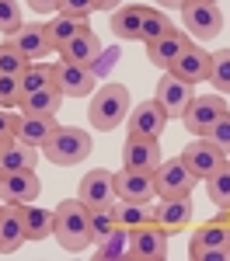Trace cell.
I'll return each instance as SVG.
<instances>
[{
    "instance_id": "6da1fadb",
    "label": "cell",
    "mask_w": 230,
    "mask_h": 261,
    "mask_svg": "<svg viewBox=\"0 0 230 261\" xmlns=\"http://www.w3.org/2000/svg\"><path fill=\"white\" fill-rule=\"evenodd\" d=\"M129 108L133 101H129L125 84H98V91L91 94V105H87V122L94 133H112L125 122Z\"/></svg>"
},
{
    "instance_id": "7a4b0ae2",
    "label": "cell",
    "mask_w": 230,
    "mask_h": 261,
    "mask_svg": "<svg viewBox=\"0 0 230 261\" xmlns=\"http://www.w3.org/2000/svg\"><path fill=\"white\" fill-rule=\"evenodd\" d=\"M56 226L53 237L60 241L63 251H87L91 247V209L81 199H63L56 209Z\"/></svg>"
},
{
    "instance_id": "3957f363",
    "label": "cell",
    "mask_w": 230,
    "mask_h": 261,
    "mask_svg": "<svg viewBox=\"0 0 230 261\" xmlns=\"http://www.w3.org/2000/svg\"><path fill=\"white\" fill-rule=\"evenodd\" d=\"M91 150H94V143L87 136V129H77V125H60L56 129V136L42 146V157L49 164H56V167H77L91 157Z\"/></svg>"
},
{
    "instance_id": "277c9868",
    "label": "cell",
    "mask_w": 230,
    "mask_h": 261,
    "mask_svg": "<svg viewBox=\"0 0 230 261\" xmlns=\"http://www.w3.org/2000/svg\"><path fill=\"white\" fill-rule=\"evenodd\" d=\"M182 24L188 28L192 42H209L223 32V14L213 0H188L182 7Z\"/></svg>"
},
{
    "instance_id": "5b68a950",
    "label": "cell",
    "mask_w": 230,
    "mask_h": 261,
    "mask_svg": "<svg viewBox=\"0 0 230 261\" xmlns=\"http://www.w3.org/2000/svg\"><path fill=\"white\" fill-rule=\"evenodd\" d=\"M227 112L230 108H227V98H223V94H199V98H192V105L185 108L182 122H185L188 136H206Z\"/></svg>"
},
{
    "instance_id": "8992f818",
    "label": "cell",
    "mask_w": 230,
    "mask_h": 261,
    "mask_svg": "<svg viewBox=\"0 0 230 261\" xmlns=\"http://www.w3.org/2000/svg\"><path fill=\"white\" fill-rule=\"evenodd\" d=\"M167 241H171V233H167L161 223H146V226H136V230H129V258L136 261H164L167 258Z\"/></svg>"
},
{
    "instance_id": "52a82bcc",
    "label": "cell",
    "mask_w": 230,
    "mask_h": 261,
    "mask_svg": "<svg viewBox=\"0 0 230 261\" xmlns=\"http://www.w3.org/2000/svg\"><path fill=\"white\" fill-rule=\"evenodd\" d=\"M154 188H157V199L192 195V192H195V174L182 164V157H171V161L157 164V171H154Z\"/></svg>"
},
{
    "instance_id": "ba28073f",
    "label": "cell",
    "mask_w": 230,
    "mask_h": 261,
    "mask_svg": "<svg viewBox=\"0 0 230 261\" xmlns=\"http://www.w3.org/2000/svg\"><path fill=\"white\" fill-rule=\"evenodd\" d=\"M53 73H56V87L63 91V98H91L98 91L91 66H81V63H70L60 56L53 63Z\"/></svg>"
},
{
    "instance_id": "9c48e42d",
    "label": "cell",
    "mask_w": 230,
    "mask_h": 261,
    "mask_svg": "<svg viewBox=\"0 0 230 261\" xmlns=\"http://www.w3.org/2000/svg\"><path fill=\"white\" fill-rule=\"evenodd\" d=\"M192 84L182 81L178 73H171V70H164V77L157 81V91H154V101L164 108L167 119H182L185 115V108L192 105Z\"/></svg>"
},
{
    "instance_id": "30bf717a",
    "label": "cell",
    "mask_w": 230,
    "mask_h": 261,
    "mask_svg": "<svg viewBox=\"0 0 230 261\" xmlns=\"http://www.w3.org/2000/svg\"><path fill=\"white\" fill-rule=\"evenodd\" d=\"M77 199L87 205V209H105V205H115V174L105 171V167H94L87 171L77 185Z\"/></svg>"
},
{
    "instance_id": "8fae6325",
    "label": "cell",
    "mask_w": 230,
    "mask_h": 261,
    "mask_svg": "<svg viewBox=\"0 0 230 261\" xmlns=\"http://www.w3.org/2000/svg\"><path fill=\"white\" fill-rule=\"evenodd\" d=\"M42 195V181L35 171H0V202L28 205Z\"/></svg>"
},
{
    "instance_id": "7c38bea8",
    "label": "cell",
    "mask_w": 230,
    "mask_h": 261,
    "mask_svg": "<svg viewBox=\"0 0 230 261\" xmlns=\"http://www.w3.org/2000/svg\"><path fill=\"white\" fill-rule=\"evenodd\" d=\"M164 125H167V115H164V108H161L154 98L133 105L129 115H125V129H129V136H150V140H161Z\"/></svg>"
},
{
    "instance_id": "4fadbf2b",
    "label": "cell",
    "mask_w": 230,
    "mask_h": 261,
    "mask_svg": "<svg viewBox=\"0 0 230 261\" xmlns=\"http://www.w3.org/2000/svg\"><path fill=\"white\" fill-rule=\"evenodd\" d=\"M161 161H164V157H161V143L157 140H150V136H125V143H122V167L154 174Z\"/></svg>"
},
{
    "instance_id": "5bb4252c",
    "label": "cell",
    "mask_w": 230,
    "mask_h": 261,
    "mask_svg": "<svg viewBox=\"0 0 230 261\" xmlns=\"http://www.w3.org/2000/svg\"><path fill=\"white\" fill-rule=\"evenodd\" d=\"M223 161H227V157H223V153H220V150H216L206 136H195V140L182 150V164H185L188 171L195 174V181H206Z\"/></svg>"
},
{
    "instance_id": "9a60e30c",
    "label": "cell",
    "mask_w": 230,
    "mask_h": 261,
    "mask_svg": "<svg viewBox=\"0 0 230 261\" xmlns=\"http://www.w3.org/2000/svg\"><path fill=\"white\" fill-rule=\"evenodd\" d=\"M192 195H171V199H157L154 205V223H161L167 233L174 237V233H182L188 230V223H192Z\"/></svg>"
},
{
    "instance_id": "2e32d148",
    "label": "cell",
    "mask_w": 230,
    "mask_h": 261,
    "mask_svg": "<svg viewBox=\"0 0 230 261\" xmlns=\"http://www.w3.org/2000/svg\"><path fill=\"white\" fill-rule=\"evenodd\" d=\"M202 251H230V233H227V223H223V209H220L216 220L202 223V226L192 233V241H188V258L195 261Z\"/></svg>"
},
{
    "instance_id": "e0dca14e",
    "label": "cell",
    "mask_w": 230,
    "mask_h": 261,
    "mask_svg": "<svg viewBox=\"0 0 230 261\" xmlns=\"http://www.w3.org/2000/svg\"><path fill=\"white\" fill-rule=\"evenodd\" d=\"M115 195H119V199H125V202H154V199H157L154 174L122 167V171L115 174Z\"/></svg>"
},
{
    "instance_id": "ac0fdd59",
    "label": "cell",
    "mask_w": 230,
    "mask_h": 261,
    "mask_svg": "<svg viewBox=\"0 0 230 261\" xmlns=\"http://www.w3.org/2000/svg\"><path fill=\"white\" fill-rule=\"evenodd\" d=\"M56 129H60V122L56 115H21L18 112V125H14V136L21 143H28V146H45V143L56 136Z\"/></svg>"
},
{
    "instance_id": "d6986e66",
    "label": "cell",
    "mask_w": 230,
    "mask_h": 261,
    "mask_svg": "<svg viewBox=\"0 0 230 261\" xmlns=\"http://www.w3.org/2000/svg\"><path fill=\"white\" fill-rule=\"evenodd\" d=\"M171 73H178L188 84H202L209 77V53L202 49V42H188L185 53L171 63Z\"/></svg>"
},
{
    "instance_id": "ffe728a7",
    "label": "cell",
    "mask_w": 230,
    "mask_h": 261,
    "mask_svg": "<svg viewBox=\"0 0 230 261\" xmlns=\"http://www.w3.org/2000/svg\"><path fill=\"white\" fill-rule=\"evenodd\" d=\"M24 241H28V233H24V213H21V205L4 202V213H0V254H14Z\"/></svg>"
},
{
    "instance_id": "44dd1931",
    "label": "cell",
    "mask_w": 230,
    "mask_h": 261,
    "mask_svg": "<svg viewBox=\"0 0 230 261\" xmlns=\"http://www.w3.org/2000/svg\"><path fill=\"white\" fill-rule=\"evenodd\" d=\"M11 45L18 49L28 63H35L39 56H49L53 45H49V35H45V24H21L14 35H7Z\"/></svg>"
},
{
    "instance_id": "7402d4cb",
    "label": "cell",
    "mask_w": 230,
    "mask_h": 261,
    "mask_svg": "<svg viewBox=\"0 0 230 261\" xmlns=\"http://www.w3.org/2000/svg\"><path fill=\"white\" fill-rule=\"evenodd\" d=\"M91 28V18H81V14H60L56 11V18L45 21V35H49V45H53V53H60L66 42H73L81 32Z\"/></svg>"
},
{
    "instance_id": "603a6c76",
    "label": "cell",
    "mask_w": 230,
    "mask_h": 261,
    "mask_svg": "<svg viewBox=\"0 0 230 261\" xmlns=\"http://www.w3.org/2000/svg\"><path fill=\"white\" fill-rule=\"evenodd\" d=\"M188 42H192V35L178 28V32H171V35H164V39L150 42V45H146V60L154 63V66H161V70H171V63L185 53Z\"/></svg>"
},
{
    "instance_id": "cb8c5ba5",
    "label": "cell",
    "mask_w": 230,
    "mask_h": 261,
    "mask_svg": "<svg viewBox=\"0 0 230 261\" xmlns=\"http://www.w3.org/2000/svg\"><path fill=\"white\" fill-rule=\"evenodd\" d=\"M143 4H119L112 11V35L122 42H140V28H143Z\"/></svg>"
},
{
    "instance_id": "d4e9b609",
    "label": "cell",
    "mask_w": 230,
    "mask_h": 261,
    "mask_svg": "<svg viewBox=\"0 0 230 261\" xmlns=\"http://www.w3.org/2000/svg\"><path fill=\"white\" fill-rule=\"evenodd\" d=\"M60 56L63 60H70V63H81V66H94V60L101 56V42H98V35L87 28V32H81L73 42H66L60 49Z\"/></svg>"
},
{
    "instance_id": "484cf974",
    "label": "cell",
    "mask_w": 230,
    "mask_h": 261,
    "mask_svg": "<svg viewBox=\"0 0 230 261\" xmlns=\"http://www.w3.org/2000/svg\"><path fill=\"white\" fill-rule=\"evenodd\" d=\"M21 101L32 98V94H39V91H45V87H56V73H53V63H28L24 70H21Z\"/></svg>"
},
{
    "instance_id": "4316f807",
    "label": "cell",
    "mask_w": 230,
    "mask_h": 261,
    "mask_svg": "<svg viewBox=\"0 0 230 261\" xmlns=\"http://www.w3.org/2000/svg\"><path fill=\"white\" fill-rule=\"evenodd\" d=\"M39 157L42 150L39 146H28V143H21L14 136V143L4 150V157H0V171H35L39 167Z\"/></svg>"
},
{
    "instance_id": "83f0119b",
    "label": "cell",
    "mask_w": 230,
    "mask_h": 261,
    "mask_svg": "<svg viewBox=\"0 0 230 261\" xmlns=\"http://www.w3.org/2000/svg\"><path fill=\"white\" fill-rule=\"evenodd\" d=\"M21 213H24V233H28V241L53 237V226H56V213L53 209H42L35 202H28V205H21Z\"/></svg>"
},
{
    "instance_id": "f1b7e54d",
    "label": "cell",
    "mask_w": 230,
    "mask_h": 261,
    "mask_svg": "<svg viewBox=\"0 0 230 261\" xmlns=\"http://www.w3.org/2000/svg\"><path fill=\"white\" fill-rule=\"evenodd\" d=\"M115 223L122 226V230H136V226H146V223L154 220V209H150V202H125V199H115Z\"/></svg>"
},
{
    "instance_id": "f546056e",
    "label": "cell",
    "mask_w": 230,
    "mask_h": 261,
    "mask_svg": "<svg viewBox=\"0 0 230 261\" xmlns=\"http://www.w3.org/2000/svg\"><path fill=\"white\" fill-rule=\"evenodd\" d=\"M171 32H178V28L171 24V14H167L164 7H146L143 11V28H140V42L150 45V42L164 39V35H171Z\"/></svg>"
},
{
    "instance_id": "4dcf8cb0",
    "label": "cell",
    "mask_w": 230,
    "mask_h": 261,
    "mask_svg": "<svg viewBox=\"0 0 230 261\" xmlns=\"http://www.w3.org/2000/svg\"><path fill=\"white\" fill-rule=\"evenodd\" d=\"M94 258L98 261H122V258H129V230L115 226L112 233H105L101 241H94Z\"/></svg>"
},
{
    "instance_id": "1f68e13d",
    "label": "cell",
    "mask_w": 230,
    "mask_h": 261,
    "mask_svg": "<svg viewBox=\"0 0 230 261\" xmlns=\"http://www.w3.org/2000/svg\"><path fill=\"white\" fill-rule=\"evenodd\" d=\"M63 108V91L60 87H45L39 94H32V98H24L18 105L21 115H56Z\"/></svg>"
},
{
    "instance_id": "d6a6232c",
    "label": "cell",
    "mask_w": 230,
    "mask_h": 261,
    "mask_svg": "<svg viewBox=\"0 0 230 261\" xmlns=\"http://www.w3.org/2000/svg\"><path fill=\"white\" fill-rule=\"evenodd\" d=\"M206 195L216 209H230V157L206 178Z\"/></svg>"
},
{
    "instance_id": "836d02e7",
    "label": "cell",
    "mask_w": 230,
    "mask_h": 261,
    "mask_svg": "<svg viewBox=\"0 0 230 261\" xmlns=\"http://www.w3.org/2000/svg\"><path fill=\"white\" fill-rule=\"evenodd\" d=\"M216 94H230V49L209 53V77H206Z\"/></svg>"
},
{
    "instance_id": "e575fe53",
    "label": "cell",
    "mask_w": 230,
    "mask_h": 261,
    "mask_svg": "<svg viewBox=\"0 0 230 261\" xmlns=\"http://www.w3.org/2000/svg\"><path fill=\"white\" fill-rule=\"evenodd\" d=\"M21 24H24L21 4H18V0H0V32H4V39H7V35H14Z\"/></svg>"
},
{
    "instance_id": "d590c367",
    "label": "cell",
    "mask_w": 230,
    "mask_h": 261,
    "mask_svg": "<svg viewBox=\"0 0 230 261\" xmlns=\"http://www.w3.org/2000/svg\"><path fill=\"white\" fill-rule=\"evenodd\" d=\"M119 223H115V209L105 205V209H91V241H101L105 233H112Z\"/></svg>"
},
{
    "instance_id": "8d00e7d4",
    "label": "cell",
    "mask_w": 230,
    "mask_h": 261,
    "mask_svg": "<svg viewBox=\"0 0 230 261\" xmlns=\"http://www.w3.org/2000/svg\"><path fill=\"white\" fill-rule=\"evenodd\" d=\"M28 66V60L21 56L18 49L11 45V39L0 42V73H14V77H21V70Z\"/></svg>"
},
{
    "instance_id": "74e56055",
    "label": "cell",
    "mask_w": 230,
    "mask_h": 261,
    "mask_svg": "<svg viewBox=\"0 0 230 261\" xmlns=\"http://www.w3.org/2000/svg\"><path fill=\"white\" fill-rule=\"evenodd\" d=\"M21 105V84L14 73H0V108H18Z\"/></svg>"
},
{
    "instance_id": "f35d334b",
    "label": "cell",
    "mask_w": 230,
    "mask_h": 261,
    "mask_svg": "<svg viewBox=\"0 0 230 261\" xmlns=\"http://www.w3.org/2000/svg\"><path fill=\"white\" fill-rule=\"evenodd\" d=\"M206 140L213 143V146H216V150H220L223 157H230V112H227V115H223V119H220V122H216V125H213V129L206 133Z\"/></svg>"
},
{
    "instance_id": "ab89813d",
    "label": "cell",
    "mask_w": 230,
    "mask_h": 261,
    "mask_svg": "<svg viewBox=\"0 0 230 261\" xmlns=\"http://www.w3.org/2000/svg\"><path fill=\"white\" fill-rule=\"evenodd\" d=\"M94 11V0H60V14H81V18H91Z\"/></svg>"
},
{
    "instance_id": "60d3db41",
    "label": "cell",
    "mask_w": 230,
    "mask_h": 261,
    "mask_svg": "<svg viewBox=\"0 0 230 261\" xmlns=\"http://www.w3.org/2000/svg\"><path fill=\"white\" fill-rule=\"evenodd\" d=\"M18 125V108H0V136H14Z\"/></svg>"
},
{
    "instance_id": "b9f144b4",
    "label": "cell",
    "mask_w": 230,
    "mask_h": 261,
    "mask_svg": "<svg viewBox=\"0 0 230 261\" xmlns=\"http://www.w3.org/2000/svg\"><path fill=\"white\" fill-rule=\"evenodd\" d=\"M32 7V14H56L60 11V0H24Z\"/></svg>"
},
{
    "instance_id": "7bdbcfd3",
    "label": "cell",
    "mask_w": 230,
    "mask_h": 261,
    "mask_svg": "<svg viewBox=\"0 0 230 261\" xmlns=\"http://www.w3.org/2000/svg\"><path fill=\"white\" fill-rule=\"evenodd\" d=\"M195 261H230V251H202Z\"/></svg>"
},
{
    "instance_id": "ee69618b",
    "label": "cell",
    "mask_w": 230,
    "mask_h": 261,
    "mask_svg": "<svg viewBox=\"0 0 230 261\" xmlns=\"http://www.w3.org/2000/svg\"><path fill=\"white\" fill-rule=\"evenodd\" d=\"M119 4H122V0H94V11H108V14H112Z\"/></svg>"
},
{
    "instance_id": "f6af8a7d",
    "label": "cell",
    "mask_w": 230,
    "mask_h": 261,
    "mask_svg": "<svg viewBox=\"0 0 230 261\" xmlns=\"http://www.w3.org/2000/svg\"><path fill=\"white\" fill-rule=\"evenodd\" d=\"M157 4H161V7H171V11H182L188 0H157Z\"/></svg>"
},
{
    "instance_id": "bcb514c9",
    "label": "cell",
    "mask_w": 230,
    "mask_h": 261,
    "mask_svg": "<svg viewBox=\"0 0 230 261\" xmlns=\"http://www.w3.org/2000/svg\"><path fill=\"white\" fill-rule=\"evenodd\" d=\"M11 143H14V136H0V157H4V150H7Z\"/></svg>"
},
{
    "instance_id": "7dc6e473",
    "label": "cell",
    "mask_w": 230,
    "mask_h": 261,
    "mask_svg": "<svg viewBox=\"0 0 230 261\" xmlns=\"http://www.w3.org/2000/svg\"><path fill=\"white\" fill-rule=\"evenodd\" d=\"M223 223H227V233H230V209H223Z\"/></svg>"
},
{
    "instance_id": "c3c4849f",
    "label": "cell",
    "mask_w": 230,
    "mask_h": 261,
    "mask_svg": "<svg viewBox=\"0 0 230 261\" xmlns=\"http://www.w3.org/2000/svg\"><path fill=\"white\" fill-rule=\"evenodd\" d=\"M0 213H4V202H0Z\"/></svg>"
},
{
    "instance_id": "681fc988",
    "label": "cell",
    "mask_w": 230,
    "mask_h": 261,
    "mask_svg": "<svg viewBox=\"0 0 230 261\" xmlns=\"http://www.w3.org/2000/svg\"><path fill=\"white\" fill-rule=\"evenodd\" d=\"M213 4H216V0H213Z\"/></svg>"
}]
</instances>
